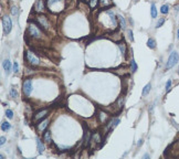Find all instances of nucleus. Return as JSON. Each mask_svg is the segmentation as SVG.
<instances>
[{"mask_svg": "<svg viewBox=\"0 0 179 159\" xmlns=\"http://www.w3.org/2000/svg\"><path fill=\"white\" fill-rule=\"evenodd\" d=\"M147 46L149 48V49H155L156 48V41L153 38H149L147 40Z\"/></svg>", "mask_w": 179, "mask_h": 159, "instance_id": "nucleus-19", "label": "nucleus"}, {"mask_svg": "<svg viewBox=\"0 0 179 159\" xmlns=\"http://www.w3.org/2000/svg\"><path fill=\"white\" fill-rule=\"evenodd\" d=\"M37 147H38V151H39V154H42L43 151H44V149H46V147H44V144L41 142L40 140V138H38L37 137Z\"/></svg>", "mask_w": 179, "mask_h": 159, "instance_id": "nucleus-13", "label": "nucleus"}, {"mask_svg": "<svg viewBox=\"0 0 179 159\" xmlns=\"http://www.w3.org/2000/svg\"><path fill=\"white\" fill-rule=\"evenodd\" d=\"M43 140L46 142L47 144H52V137H51V132L50 130H46L43 134Z\"/></svg>", "mask_w": 179, "mask_h": 159, "instance_id": "nucleus-12", "label": "nucleus"}, {"mask_svg": "<svg viewBox=\"0 0 179 159\" xmlns=\"http://www.w3.org/2000/svg\"><path fill=\"white\" fill-rule=\"evenodd\" d=\"M117 18H118V23H119V25H121V28L122 29H126V21L124 19V17L119 14Z\"/></svg>", "mask_w": 179, "mask_h": 159, "instance_id": "nucleus-18", "label": "nucleus"}, {"mask_svg": "<svg viewBox=\"0 0 179 159\" xmlns=\"http://www.w3.org/2000/svg\"><path fill=\"white\" fill-rule=\"evenodd\" d=\"M164 23H165V18H159L158 21H157V23H156V28H157V29L160 28Z\"/></svg>", "mask_w": 179, "mask_h": 159, "instance_id": "nucleus-28", "label": "nucleus"}, {"mask_svg": "<svg viewBox=\"0 0 179 159\" xmlns=\"http://www.w3.org/2000/svg\"><path fill=\"white\" fill-rule=\"evenodd\" d=\"M150 14L153 19H156L157 18V8H156L155 3H151V8H150Z\"/></svg>", "mask_w": 179, "mask_h": 159, "instance_id": "nucleus-16", "label": "nucleus"}, {"mask_svg": "<svg viewBox=\"0 0 179 159\" xmlns=\"http://www.w3.org/2000/svg\"><path fill=\"white\" fill-rule=\"evenodd\" d=\"M177 72H178V74H179V66H178V70H177Z\"/></svg>", "mask_w": 179, "mask_h": 159, "instance_id": "nucleus-39", "label": "nucleus"}, {"mask_svg": "<svg viewBox=\"0 0 179 159\" xmlns=\"http://www.w3.org/2000/svg\"><path fill=\"white\" fill-rule=\"evenodd\" d=\"M34 10L37 11V12H42V11L44 10V5H43L42 0H37V1H35Z\"/></svg>", "mask_w": 179, "mask_h": 159, "instance_id": "nucleus-10", "label": "nucleus"}, {"mask_svg": "<svg viewBox=\"0 0 179 159\" xmlns=\"http://www.w3.org/2000/svg\"><path fill=\"white\" fill-rule=\"evenodd\" d=\"M124 103H125V97L124 96H119L118 99H117V105L119 108H122L123 106H124Z\"/></svg>", "mask_w": 179, "mask_h": 159, "instance_id": "nucleus-25", "label": "nucleus"}, {"mask_svg": "<svg viewBox=\"0 0 179 159\" xmlns=\"http://www.w3.org/2000/svg\"><path fill=\"white\" fill-rule=\"evenodd\" d=\"M84 1H88V0H84Z\"/></svg>", "mask_w": 179, "mask_h": 159, "instance_id": "nucleus-40", "label": "nucleus"}, {"mask_svg": "<svg viewBox=\"0 0 179 159\" xmlns=\"http://www.w3.org/2000/svg\"><path fill=\"white\" fill-rule=\"evenodd\" d=\"M6 142H7L6 137H5V136H1V138H0V145H3Z\"/></svg>", "mask_w": 179, "mask_h": 159, "instance_id": "nucleus-34", "label": "nucleus"}, {"mask_svg": "<svg viewBox=\"0 0 179 159\" xmlns=\"http://www.w3.org/2000/svg\"><path fill=\"white\" fill-rule=\"evenodd\" d=\"M50 123V119L49 118H46L44 120H41L39 121L38 124H37V130H38L39 133L41 132H43V130H46V128L48 127V125H49Z\"/></svg>", "mask_w": 179, "mask_h": 159, "instance_id": "nucleus-9", "label": "nucleus"}, {"mask_svg": "<svg viewBox=\"0 0 179 159\" xmlns=\"http://www.w3.org/2000/svg\"><path fill=\"white\" fill-rule=\"evenodd\" d=\"M143 158H144V159H149V155H148V154H145L144 156H143Z\"/></svg>", "mask_w": 179, "mask_h": 159, "instance_id": "nucleus-36", "label": "nucleus"}, {"mask_svg": "<svg viewBox=\"0 0 179 159\" xmlns=\"http://www.w3.org/2000/svg\"><path fill=\"white\" fill-rule=\"evenodd\" d=\"M179 61V54L177 51H173L170 54H169V58L167 60V63H166V70H170L171 68H174L175 65L178 63Z\"/></svg>", "mask_w": 179, "mask_h": 159, "instance_id": "nucleus-3", "label": "nucleus"}, {"mask_svg": "<svg viewBox=\"0 0 179 159\" xmlns=\"http://www.w3.org/2000/svg\"><path fill=\"white\" fill-rule=\"evenodd\" d=\"M118 46H119V50H121L122 55L125 58V55H126V46H125V43H124V42L119 43V44H118Z\"/></svg>", "mask_w": 179, "mask_h": 159, "instance_id": "nucleus-22", "label": "nucleus"}, {"mask_svg": "<svg viewBox=\"0 0 179 159\" xmlns=\"http://www.w3.org/2000/svg\"><path fill=\"white\" fill-rule=\"evenodd\" d=\"M88 2H90V7H91L92 9H94L96 5H97V0H88Z\"/></svg>", "mask_w": 179, "mask_h": 159, "instance_id": "nucleus-31", "label": "nucleus"}, {"mask_svg": "<svg viewBox=\"0 0 179 159\" xmlns=\"http://www.w3.org/2000/svg\"><path fill=\"white\" fill-rule=\"evenodd\" d=\"M24 59L27 61V63H29L31 66H38L40 64V60L38 57H35L34 53L32 51H25L24 52Z\"/></svg>", "mask_w": 179, "mask_h": 159, "instance_id": "nucleus-1", "label": "nucleus"}, {"mask_svg": "<svg viewBox=\"0 0 179 159\" xmlns=\"http://www.w3.org/2000/svg\"><path fill=\"white\" fill-rule=\"evenodd\" d=\"M160 12L163 14H167L169 12V6L168 5H163L162 8H160Z\"/></svg>", "mask_w": 179, "mask_h": 159, "instance_id": "nucleus-24", "label": "nucleus"}, {"mask_svg": "<svg viewBox=\"0 0 179 159\" xmlns=\"http://www.w3.org/2000/svg\"><path fill=\"white\" fill-rule=\"evenodd\" d=\"M11 14H12L14 18H17L19 16V9H18L17 7H12V8H11Z\"/></svg>", "mask_w": 179, "mask_h": 159, "instance_id": "nucleus-27", "label": "nucleus"}, {"mask_svg": "<svg viewBox=\"0 0 179 159\" xmlns=\"http://www.w3.org/2000/svg\"><path fill=\"white\" fill-rule=\"evenodd\" d=\"M166 92H169L170 91V87H171V80H168L166 83Z\"/></svg>", "mask_w": 179, "mask_h": 159, "instance_id": "nucleus-33", "label": "nucleus"}, {"mask_svg": "<svg viewBox=\"0 0 179 159\" xmlns=\"http://www.w3.org/2000/svg\"><path fill=\"white\" fill-rule=\"evenodd\" d=\"M100 3L102 7H109L112 5V0H100Z\"/></svg>", "mask_w": 179, "mask_h": 159, "instance_id": "nucleus-26", "label": "nucleus"}, {"mask_svg": "<svg viewBox=\"0 0 179 159\" xmlns=\"http://www.w3.org/2000/svg\"><path fill=\"white\" fill-rule=\"evenodd\" d=\"M28 33L30 34V36H32V38L34 39H40L41 35H42V33H41V30L39 29V27L34 22H30L29 25H28Z\"/></svg>", "mask_w": 179, "mask_h": 159, "instance_id": "nucleus-2", "label": "nucleus"}, {"mask_svg": "<svg viewBox=\"0 0 179 159\" xmlns=\"http://www.w3.org/2000/svg\"><path fill=\"white\" fill-rule=\"evenodd\" d=\"M136 1H138V0H136Z\"/></svg>", "mask_w": 179, "mask_h": 159, "instance_id": "nucleus-41", "label": "nucleus"}, {"mask_svg": "<svg viewBox=\"0 0 179 159\" xmlns=\"http://www.w3.org/2000/svg\"><path fill=\"white\" fill-rule=\"evenodd\" d=\"M37 21H38V23L41 25V28H42L43 30H49L50 24H49V22H48V18L46 16L40 14V16L37 17Z\"/></svg>", "mask_w": 179, "mask_h": 159, "instance_id": "nucleus-8", "label": "nucleus"}, {"mask_svg": "<svg viewBox=\"0 0 179 159\" xmlns=\"http://www.w3.org/2000/svg\"><path fill=\"white\" fill-rule=\"evenodd\" d=\"M143 143H144V139H139L138 143H137V147H140L141 145H143Z\"/></svg>", "mask_w": 179, "mask_h": 159, "instance_id": "nucleus-35", "label": "nucleus"}, {"mask_svg": "<svg viewBox=\"0 0 179 159\" xmlns=\"http://www.w3.org/2000/svg\"><path fill=\"white\" fill-rule=\"evenodd\" d=\"M92 142H94L95 144H100L101 142H102V139H101V135H100V133H95V134L93 135V137H92Z\"/></svg>", "mask_w": 179, "mask_h": 159, "instance_id": "nucleus-20", "label": "nucleus"}, {"mask_svg": "<svg viewBox=\"0 0 179 159\" xmlns=\"http://www.w3.org/2000/svg\"><path fill=\"white\" fill-rule=\"evenodd\" d=\"M9 96H10V98H16L17 96H18V93H17V90L14 87H11L10 88V93H9Z\"/></svg>", "mask_w": 179, "mask_h": 159, "instance_id": "nucleus-23", "label": "nucleus"}, {"mask_svg": "<svg viewBox=\"0 0 179 159\" xmlns=\"http://www.w3.org/2000/svg\"><path fill=\"white\" fill-rule=\"evenodd\" d=\"M49 112H50V108L49 107H47V108H42V109H40V110H38L34 115H33V123H35V124H38L39 121H41L43 119V118H46L47 117V115L49 114Z\"/></svg>", "mask_w": 179, "mask_h": 159, "instance_id": "nucleus-4", "label": "nucleus"}, {"mask_svg": "<svg viewBox=\"0 0 179 159\" xmlns=\"http://www.w3.org/2000/svg\"><path fill=\"white\" fill-rule=\"evenodd\" d=\"M127 34H128V39L130 42H134V35H133V31L132 30H127Z\"/></svg>", "mask_w": 179, "mask_h": 159, "instance_id": "nucleus-32", "label": "nucleus"}, {"mask_svg": "<svg viewBox=\"0 0 179 159\" xmlns=\"http://www.w3.org/2000/svg\"><path fill=\"white\" fill-rule=\"evenodd\" d=\"M12 69H13V72H14V73H18V72H19V64H18V62L14 61V63L12 64Z\"/></svg>", "mask_w": 179, "mask_h": 159, "instance_id": "nucleus-30", "label": "nucleus"}, {"mask_svg": "<svg viewBox=\"0 0 179 159\" xmlns=\"http://www.w3.org/2000/svg\"><path fill=\"white\" fill-rule=\"evenodd\" d=\"M2 28H3V33L6 35H8L11 29H12V22L9 16H3L2 17Z\"/></svg>", "mask_w": 179, "mask_h": 159, "instance_id": "nucleus-5", "label": "nucleus"}, {"mask_svg": "<svg viewBox=\"0 0 179 159\" xmlns=\"http://www.w3.org/2000/svg\"><path fill=\"white\" fill-rule=\"evenodd\" d=\"M130 71H132V73H135L137 71V64L134 59L130 60Z\"/></svg>", "mask_w": 179, "mask_h": 159, "instance_id": "nucleus-21", "label": "nucleus"}, {"mask_svg": "<svg viewBox=\"0 0 179 159\" xmlns=\"http://www.w3.org/2000/svg\"><path fill=\"white\" fill-rule=\"evenodd\" d=\"M177 39H178V41H179V29L177 30Z\"/></svg>", "mask_w": 179, "mask_h": 159, "instance_id": "nucleus-38", "label": "nucleus"}, {"mask_svg": "<svg viewBox=\"0 0 179 159\" xmlns=\"http://www.w3.org/2000/svg\"><path fill=\"white\" fill-rule=\"evenodd\" d=\"M10 128H11L10 123H8V121H2V124H1V130L2 132H8V130H10Z\"/></svg>", "mask_w": 179, "mask_h": 159, "instance_id": "nucleus-17", "label": "nucleus"}, {"mask_svg": "<svg viewBox=\"0 0 179 159\" xmlns=\"http://www.w3.org/2000/svg\"><path fill=\"white\" fill-rule=\"evenodd\" d=\"M22 92L25 95V97H29L32 93V80L31 79H27L24 80L23 84H22Z\"/></svg>", "mask_w": 179, "mask_h": 159, "instance_id": "nucleus-7", "label": "nucleus"}, {"mask_svg": "<svg viewBox=\"0 0 179 159\" xmlns=\"http://www.w3.org/2000/svg\"><path fill=\"white\" fill-rule=\"evenodd\" d=\"M6 116L9 118V119H12L13 118V112L11 109H6Z\"/></svg>", "mask_w": 179, "mask_h": 159, "instance_id": "nucleus-29", "label": "nucleus"}, {"mask_svg": "<svg viewBox=\"0 0 179 159\" xmlns=\"http://www.w3.org/2000/svg\"><path fill=\"white\" fill-rule=\"evenodd\" d=\"M99 117H100L101 123H103V124H105L106 121H107V118H109L107 114H105L104 112H100V113H99Z\"/></svg>", "mask_w": 179, "mask_h": 159, "instance_id": "nucleus-15", "label": "nucleus"}, {"mask_svg": "<svg viewBox=\"0 0 179 159\" xmlns=\"http://www.w3.org/2000/svg\"><path fill=\"white\" fill-rule=\"evenodd\" d=\"M175 11H176V12H179V5L175 7Z\"/></svg>", "mask_w": 179, "mask_h": 159, "instance_id": "nucleus-37", "label": "nucleus"}, {"mask_svg": "<svg viewBox=\"0 0 179 159\" xmlns=\"http://www.w3.org/2000/svg\"><path fill=\"white\" fill-rule=\"evenodd\" d=\"M48 7L49 10L52 11H60L63 8V0H48Z\"/></svg>", "mask_w": 179, "mask_h": 159, "instance_id": "nucleus-6", "label": "nucleus"}, {"mask_svg": "<svg viewBox=\"0 0 179 159\" xmlns=\"http://www.w3.org/2000/svg\"><path fill=\"white\" fill-rule=\"evenodd\" d=\"M3 70H5L7 75L10 74V72H11V62L8 60V59H6V60L3 61Z\"/></svg>", "mask_w": 179, "mask_h": 159, "instance_id": "nucleus-11", "label": "nucleus"}, {"mask_svg": "<svg viewBox=\"0 0 179 159\" xmlns=\"http://www.w3.org/2000/svg\"><path fill=\"white\" fill-rule=\"evenodd\" d=\"M150 88H151V84L150 83H148V84H146L144 86V88H143V92H141V95L143 96H146V95H148L149 94V92H150Z\"/></svg>", "mask_w": 179, "mask_h": 159, "instance_id": "nucleus-14", "label": "nucleus"}]
</instances>
